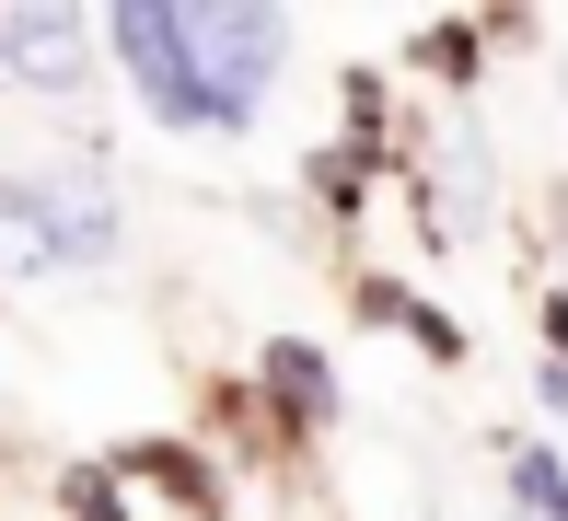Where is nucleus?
Wrapping results in <instances>:
<instances>
[{
	"label": "nucleus",
	"mask_w": 568,
	"mask_h": 521,
	"mask_svg": "<svg viewBox=\"0 0 568 521\" xmlns=\"http://www.w3.org/2000/svg\"><path fill=\"white\" fill-rule=\"evenodd\" d=\"M557 93H568V70H557Z\"/></svg>",
	"instance_id": "8"
},
{
	"label": "nucleus",
	"mask_w": 568,
	"mask_h": 521,
	"mask_svg": "<svg viewBox=\"0 0 568 521\" xmlns=\"http://www.w3.org/2000/svg\"><path fill=\"white\" fill-rule=\"evenodd\" d=\"M105 47H116V70L140 82V104H151L163 127H221L210 93H197V59H186L174 0H116V12H105Z\"/></svg>",
	"instance_id": "3"
},
{
	"label": "nucleus",
	"mask_w": 568,
	"mask_h": 521,
	"mask_svg": "<svg viewBox=\"0 0 568 521\" xmlns=\"http://www.w3.org/2000/svg\"><path fill=\"white\" fill-rule=\"evenodd\" d=\"M510 452V499H523V521H568V463L546 452V440H499Z\"/></svg>",
	"instance_id": "6"
},
{
	"label": "nucleus",
	"mask_w": 568,
	"mask_h": 521,
	"mask_svg": "<svg viewBox=\"0 0 568 521\" xmlns=\"http://www.w3.org/2000/svg\"><path fill=\"white\" fill-rule=\"evenodd\" d=\"M0 70H12L23 93H82V70H93V12L12 0V12H0Z\"/></svg>",
	"instance_id": "4"
},
{
	"label": "nucleus",
	"mask_w": 568,
	"mask_h": 521,
	"mask_svg": "<svg viewBox=\"0 0 568 521\" xmlns=\"http://www.w3.org/2000/svg\"><path fill=\"white\" fill-rule=\"evenodd\" d=\"M267 395L302 417V429H325L337 417V382H325V348H267Z\"/></svg>",
	"instance_id": "5"
},
{
	"label": "nucleus",
	"mask_w": 568,
	"mask_h": 521,
	"mask_svg": "<svg viewBox=\"0 0 568 521\" xmlns=\"http://www.w3.org/2000/svg\"><path fill=\"white\" fill-rule=\"evenodd\" d=\"M59 510H70V521H116V476H93V463H82V476H59Z\"/></svg>",
	"instance_id": "7"
},
{
	"label": "nucleus",
	"mask_w": 568,
	"mask_h": 521,
	"mask_svg": "<svg viewBox=\"0 0 568 521\" xmlns=\"http://www.w3.org/2000/svg\"><path fill=\"white\" fill-rule=\"evenodd\" d=\"M0 232H12L36 267H105V255H116V186H105V163L12 174V186H0Z\"/></svg>",
	"instance_id": "1"
},
{
	"label": "nucleus",
	"mask_w": 568,
	"mask_h": 521,
	"mask_svg": "<svg viewBox=\"0 0 568 521\" xmlns=\"http://www.w3.org/2000/svg\"><path fill=\"white\" fill-rule=\"evenodd\" d=\"M174 23H186V59H197L210 116L221 127H255V116H267L278 59H291V23H278V12H244V0H174Z\"/></svg>",
	"instance_id": "2"
}]
</instances>
